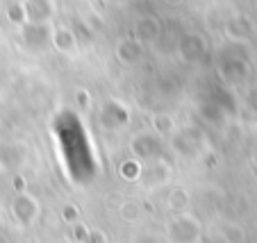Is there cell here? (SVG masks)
Wrapping results in <instances>:
<instances>
[{
    "label": "cell",
    "instance_id": "obj_1",
    "mask_svg": "<svg viewBox=\"0 0 257 243\" xmlns=\"http://www.w3.org/2000/svg\"><path fill=\"white\" fill-rule=\"evenodd\" d=\"M55 46H57L59 50H64V53H68V50L73 48V34L68 32V30H57V32H55Z\"/></svg>",
    "mask_w": 257,
    "mask_h": 243
}]
</instances>
